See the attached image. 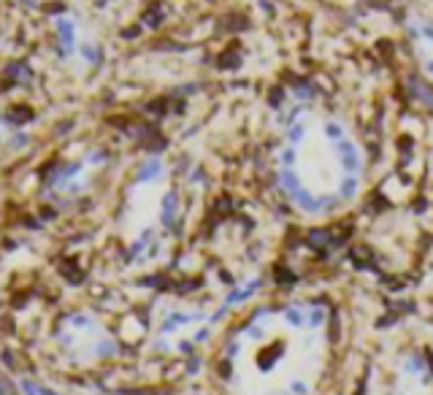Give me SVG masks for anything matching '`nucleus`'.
Instances as JSON below:
<instances>
[{"mask_svg": "<svg viewBox=\"0 0 433 395\" xmlns=\"http://www.w3.org/2000/svg\"><path fill=\"white\" fill-rule=\"evenodd\" d=\"M279 187L304 214H331L360 192L365 155L352 125L317 103L290 114L276 152Z\"/></svg>", "mask_w": 433, "mask_h": 395, "instance_id": "nucleus-1", "label": "nucleus"}, {"mask_svg": "<svg viewBox=\"0 0 433 395\" xmlns=\"http://www.w3.org/2000/svg\"><path fill=\"white\" fill-rule=\"evenodd\" d=\"M347 3H355V0H347Z\"/></svg>", "mask_w": 433, "mask_h": 395, "instance_id": "nucleus-9", "label": "nucleus"}, {"mask_svg": "<svg viewBox=\"0 0 433 395\" xmlns=\"http://www.w3.org/2000/svg\"><path fill=\"white\" fill-rule=\"evenodd\" d=\"M192 319H201V314H171V317H165V322H163L160 331H163V333H174L176 327H182V322H192Z\"/></svg>", "mask_w": 433, "mask_h": 395, "instance_id": "nucleus-4", "label": "nucleus"}, {"mask_svg": "<svg viewBox=\"0 0 433 395\" xmlns=\"http://www.w3.org/2000/svg\"><path fill=\"white\" fill-rule=\"evenodd\" d=\"M290 387H293V392H295V395H306V384H304V382H293Z\"/></svg>", "mask_w": 433, "mask_h": 395, "instance_id": "nucleus-6", "label": "nucleus"}, {"mask_svg": "<svg viewBox=\"0 0 433 395\" xmlns=\"http://www.w3.org/2000/svg\"><path fill=\"white\" fill-rule=\"evenodd\" d=\"M282 355H285V344H282V341H274V344L268 346V352L260 355V368H263V371H271L274 360H279Z\"/></svg>", "mask_w": 433, "mask_h": 395, "instance_id": "nucleus-3", "label": "nucleus"}, {"mask_svg": "<svg viewBox=\"0 0 433 395\" xmlns=\"http://www.w3.org/2000/svg\"><path fill=\"white\" fill-rule=\"evenodd\" d=\"M406 35L420 71L425 73V79L433 81V16L412 14L406 19Z\"/></svg>", "mask_w": 433, "mask_h": 395, "instance_id": "nucleus-2", "label": "nucleus"}, {"mask_svg": "<svg viewBox=\"0 0 433 395\" xmlns=\"http://www.w3.org/2000/svg\"><path fill=\"white\" fill-rule=\"evenodd\" d=\"M19 387H22V390H25L27 395H41V390H38V387H35V384H30V382H27V379H22V382H19Z\"/></svg>", "mask_w": 433, "mask_h": 395, "instance_id": "nucleus-5", "label": "nucleus"}, {"mask_svg": "<svg viewBox=\"0 0 433 395\" xmlns=\"http://www.w3.org/2000/svg\"><path fill=\"white\" fill-rule=\"evenodd\" d=\"M239 349H241V346H239V341H236V344H230V346H228V357L239 355Z\"/></svg>", "mask_w": 433, "mask_h": 395, "instance_id": "nucleus-8", "label": "nucleus"}, {"mask_svg": "<svg viewBox=\"0 0 433 395\" xmlns=\"http://www.w3.org/2000/svg\"><path fill=\"white\" fill-rule=\"evenodd\" d=\"M179 349H182L184 355H190L192 352V341H182V344H179Z\"/></svg>", "mask_w": 433, "mask_h": 395, "instance_id": "nucleus-7", "label": "nucleus"}]
</instances>
